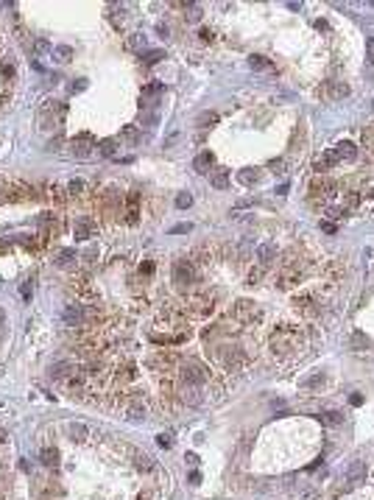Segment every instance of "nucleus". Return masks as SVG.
I'll use <instances>...</instances> for the list:
<instances>
[{"instance_id":"18","label":"nucleus","mask_w":374,"mask_h":500,"mask_svg":"<svg viewBox=\"0 0 374 500\" xmlns=\"http://www.w3.org/2000/svg\"><path fill=\"white\" fill-rule=\"evenodd\" d=\"M335 154H338V162L344 159V162H352V159L357 157V148H355V143H338V148H335Z\"/></svg>"},{"instance_id":"42","label":"nucleus","mask_w":374,"mask_h":500,"mask_svg":"<svg viewBox=\"0 0 374 500\" xmlns=\"http://www.w3.org/2000/svg\"><path fill=\"white\" fill-rule=\"evenodd\" d=\"M61 143H65L61 137H53V140L48 143V151H59V148H61Z\"/></svg>"},{"instance_id":"30","label":"nucleus","mask_w":374,"mask_h":500,"mask_svg":"<svg viewBox=\"0 0 374 500\" xmlns=\"http://www.w3.org/2000/svg\"><path fill=\"white\" fill-rule=\"evenodd\" d=\"M248 67H252V70H271V62L263 59V56H252V59H248Z\"/></svg>"},{"instance_id":"14","label":"nucleus","mask_w":374,"mask_h":500,"mask_svg":"<svg viewBox=\"0 0 374 500\" xmlns=\"http://www.w3.org/2000/svg\"><path fill=\"white\" fill-rule=\"evenodd\" d=\"M277 254L279 252H277V246H274V243H260V246H257V263L266 268L271 260H277Z\"/></svg>"},{"instance_id":"40","label":"nucleus","mask_w":374,"mask_h":500,"mask_svg":"<svg viewBox=\"0 0 374 500\" xmlns=\"http://www.w3.org/2000/svg\"><path fill=\"white\" fill-rule=\"evenodd\" d=\"M363 143H366L368 148H374V129H366V132H363Z\"/></svg>"},{"instance_id":"19","label":"nucleus","mask_w":374,"mask_h":500,"mask_svg":"<svg viewBox=\"0 0 374 500\" xmlns=\"http://www.w3.org/2000/svg\"><path fill=\"white\" fill-rule=\"evenodd\" d=\"M140 193H137V190H132V193H129V204H126V221L129 224H134V221H137V210H140Z\"/></svg>"},{"instance_id":"5","label":"nucleus","mask_w":374,"mask_h":500,"mask_svg":"<svg viewBox=\"0 0 374 500\" xmlns=\"http://www.w3.org/2000/svg\"><path fill=\"white\" fill-rule=\"evenodd\" d=\"M65 112H67L65 103H59V101H45L42 109H39V126H42V129H50L53 123H61V121H65Z\"/></svg>"},{"instance_id":"29","label":"nucleus","mask_w":374,"mask_h":500,"mask_svg":"<svg viewBox=\"0 0 374 500\" xmlns=\"http://www.w3.org/2000/svg\"><path fill=\"white\" fill-rule=\"evenodd\" d=\"M98 151H101L103 157H115V151H117V140H101Z\"/></svg>"},{"instance_id":"12","label":"nucleus","mask_w":374,"mask_h":500,"mask_svg":"<svg viewBox=\"0 0 374 500\" xmlns=\"http://www.w3.org/2000/svg\"><path fill=\"white\" fill-rule=\"evenodd\" d=\"M65 321L70 327H81V324H87V310L81 305H67V310H65Z\"/></svg>"},{"instance_id":"3","label":"nucleus","mask_w":374,"mask_h":500,"mask_svg":"<svg viewBox=\"0 0 374 500\" xmlns=\"http://www.w3.org/2000/svg\"><path fill=\"white\" fill-rule=\"evenodd\" d=\"M193 283H196V265H193V260L179 257L173 263V285L179 291H184V288H190Z\"/></svg>"},{"instance_id":"36","label":"nucleus","mask_w":374,"mask_h":500,"mask_svg":"<svg viewBox=\"0 0 374 500\" xmlns=\"http://www.w3.org/2000/svg\"><path fill=\"white\" fill-rule=\"evenodd\" d=\"M260 277H263V265H257V268H252V271H248V280H246V283H248V285H257Z\"/></svg>"},{"instance_id":"35","label":"nucleus","mask_w":374,"mask_h":500,"mask_svg":"<svg viewBox=\"0 0 374 500\" xmlns=\"http://www.w3.org/2000/svg\"><path fill=\"white\" fill-rule=\"evenodd\" d=\"M190 204H193V196H190V193H179V196H176V207H179V210H187Z\"/></svg>"},{"instance_id":"50","label":"nucleus","mask_w":374,"mask_h":500,"mask_svg":"<svg viewBox=\"0 0 374 500\" xmlns=\"http://www.w3.org/2000/svg\"><path fill=\"white\" fill-rule=\"evenodd\" d=\"M316 28H319V31H327L330 25H327V20H316Z\"/></svg>"},{"instance_id":"2","label":"nucleus","mask_w":374,"mask_h":500,"mask_svg":"<svg viewBox=\"0 0 374 500\" xmlns=\"http://www.w3.org/2000/svg\"><path fill=\"white\" fill-rule=\"evenodd\" d=\"M232 319H235L237 324H252V321L263 319V307L254 305L252 299H237L235 305H232Z\"/></svg>"},{"instance_id":"8","label":"nucleus","mask_w":374,"mask_h":500,"mask_svg":"<svg viewBox=\"0 0 374 500\" xmlns=\"http://www.w3.org/2000/svg\"><path fill=\"white\" fill-rule=\"evenodd\" d=\"M120 210H123V201H120L117 187H106L103 190V212H106V218H115Z\"/></svg>"},{"instance_id":"21","label":"nucleus","mask_w":374,"mask_h":500,"mask_svg":"<svg viewBox=\"0 0 374 500\" xmlns=\"http://www.w3.org/2000/svg\"><path fill=\"white\" fill-rule=\"evenodd\" d=\"M319 419L324 422V425H330V428H335V425H341V422H344V414H341V411H335V408H330V411H321Z\"/></svg>"},{"instance_id":"32","label":"nucleus","mask_w":374,"mask_h":500,"mask_svg":"<svg viewBox=\"0 0 374 500\" xmlns=\"http://www.w3.org/2000/svg\"><path fill=\"white\" fill-rule=\"evenodd\" d=\"M215 121H218V112H201V115H199V121H196V123H199V126L204 129V126H212Z\"/></svg>"},{"instance_id":"39","label":"nucleus","mask_w":374,"mask_h":500,"mask_svg":"<svg viewBox=\"0 0 374 500\" xmlns=\"http://www.w3.org/2000/svg\"><path fill=\"white\" fill-rule=\"evenodd\" d=\"M31 291H34V285H31V283H23V285H20V294H23L25 302L31 299Z\"/></svg>"},{"instance_id":"11","label":"nucleus","mask_w":374,"mask_h":500,"mask_svg":"<svg viewBox=\"0 0 374 500\" xmlns=\"http://www.w3.org/2000/svg\"><path fill=\"white\" fill-rule=\"evenodd\" d=\"M321 95H324L327 101H338V98L349 95V87H346L344 81H327V84L321 87Z\"/></svg>"},{"instance_id":"16","label":"nucleus","mask_w":374,"mask_h":500,"mask_svg":"<svg viewBox=\"0 0 374 500\" xmlns=\"http://www.w3.org/2000/svg\"><path fill=\"white\" fill-rule=\"evenodd\" d=\"M210 179H212V187H215V190H226V187H229V171L226 168H212Z\"/></svg>"},{"instance_id":"41","label":"nucleus","mask_w":374,"mask_h":500,"mask_svg":"<svg viewBox=\"0 0 374 500\" xmlns=\"http://www.w3.org/2000/svg\"><path fill=\"white\" fill-rule=\"evenodd\" d=\"M159 59H162V50H151V53L145 56V62H148V65H154V62H159Z\"/></svg>"},{"instance_id":"45","label":"nucleus","mask_w":374,"mask_h":500,"mask_svg":"<svg viewBox=\"0 0 374 500\" xmlns=\"http://www.w3.org/2000/svg\"><path fill=\"white\" fill-rule=\"evenodd\" d=\"M271 171H274V174H282V171H285V162H282V159H274V162H271Z\"/></svg>"},{"instance_id":"51","label":"nucleus","mask_w":374,"mask_h":500,"mask_svg":"<svg viewBox=\"0 0 374 500\" xmlns=\"http://www.w3.org/2000/svg\"><path fill=\"white\" fill-rule=\"evenodd\" d=\"M95 254H98V252H95V249H90V252H87V254H84V260H87V263H92V260H95Z\"/></svg>"},{"instance_id":"28","label":"nucleus","mask_w":374,"mask_h":500,"mask_svg":"<svg viewBox=\"0 0 374 500\" xmlns=\"http://www.w3.org/2000/svg\"><path fill=\"white\" fill-rule=\"evenodd\" d=\"M327 386V374H313V377H310V380H304V386L302 388H324Z\"/></svg>"},{"instance_id":"13","label":"nucleus","mask_w":374,"mask_h":500,"mask_svg":"<svg viewBox=\"0 0 374 500\" xmlns=\"http://www.w3.org/2000/svg\"><path fill=\"white\" fill-rule=\"evenodd\" d=\"M366 472L368 470H366V464H363V461H352V467L346 470V486H357V483L366 478Z\"/></svg>"},{"instance_id":"6","label":"nucleus","mask_w":374,"mask_h":500,"mask_svg":"<svg viewBox=\"0 0 374 500\" xmlns=\"http://www.w3.org/2000/svg\"><path fill=\"white\" fill-rule=\"evenodd\" d=\"M293 310L302 319H316V316L321 313V299L313 294H302V296H296L293 299Z\"/></svg>"},{"instance_id":"10","label":"nucleus","mask_w":374,"mask_h":500,"mask_svg":"<svg viewBox=\"0 0 374 500\" xmlns=\"http://www.w3.org/2000/svg\"><path fill=\"white\" fill-rule=\"evenodd\" d=\"M73 235H76V241H87V238L95 235V221L92 218H76V224H73Z\"/></svg>"},{"instance_id":"47","label":"nucleus","mask_w":374,"mask_h":500,"mask_svg":"<svg viewBox=\"0 0 374 500\" xmlns=\"http://www.w3.org/2000/svg\"><path fill=\"white\" fill-rule=\"evenodd\" d=\"M299 497H302V500H316V497H319V492H310V489H307V492H302Z\"/></svg>"},{"instance_id":"33","label":"nucleus","mask_w":374,"mask_h":500,"mask_svg":"<svg viewBox=\"0 0 374 500\" xmlns=\"http://www.w3.org/2000/svg\"><path fill=\"white\" fill-rule=\"evenodd\" d=\"M34 53H36V56H48V53H50L48 39H36V42H34Z\"/></svg>"},{"instance_id":"31","label":"nucleus","mask_w":374,"mask_h":500,"mask_svg":"<svg viewBox=\"0 0 374 500\" xmlns=\"http://www.w3.org/2000/svg\"><path fill=\"white\" fill-rule=\"evenodd\" d=\"M201 17H204V9L196 6V3H190V6H187V20H190V23H199Z\"/></svg>"},{"instance_id":"25","label":"nucleus","mask_w":374,"mask_h":500,"mask_svg":"<svg viewBox=\"0 0 374 500\" xmlns=\"http://www.w3.org/2000/svg\"><path fill=\"white\" fill-rule=\"evenodd\" d=\"M45 193H48V199L53 201L56 207L65 204V193H61V187H59V185H48V190H45Z\"/></svg>"},{"instance_id":"27","label":"nucleus","mask_w":374,"mask_h":500,"mask_svg":"<svg viewBox=\"0 0 374 500\" xmlns=\"http://www.w3.org/2000/svg\"><path fill=\"white\" fill-rule=\"evenodd\" d=\"M76 263V252L73 249H65V252H59V257H56V265H61V268H67V265Z\"/></svg>"},{"instance_id":"34","label":"nucleus","mask_w":374,"mask_h":500,"mask_svg":"<svg viewBox=\"0 0 374 500\" xmlns=\"http://www.w3.org/2000/svg\"><path fill=\"white\" fill-rule=\"evenodd\" d=\"M0 79H14V65L12 62H0Z\"/></svg>"},{"instance_id":"9","label":"nucleus","mask_w":374,"mask_h":500,"mask_svg":"<svg viewBox=\"0 0 374 500\" xmlns=\"http://www.w3.org/2000/svg\"><path fill=\"white\" fill-rule=\"evenodd\" d=\"M70 151H73V157H79V159H87L95 151V143H92L90 134H81V137H76L70 143Z\"/></svg>"},{"instance_id":"4","label":"nucleus","mask_w":374,"mask_h":500,"mask_svg":"<svg viewBox=\"0 0 374 500\" xmlns=\"http://www.w3.org/2000/svg\"><path fill=\"white\" fill-rule=\"evenodd\" d=\"M215 310V299L212 294H193L187 296V313L196 316V319H207V316Z\"/></svg>"},{"instance_id":"44","label":"nucleus","mask_w":374,"mask_h":500,"mask_svg":"<svg viewBox=\"0 0 374 500\" xmlns=\"http://www.w3.org/2000/svg\"><path fill=\"white\" fill-rule=\"evenodd\" d=\"M321 232H327V235H335L338 229H335V224H330V221H327V224H321Z\"/></svg>"},{"instance_id":"53","label":"nucleus","mask_w":374,"mask_h":500,"mask_svg":"<svg viewBox=\"0 0 374 500\" xmlns=\"http://www.w3.org/2000/svg\"><path fill=\"white\" fill-rule=\"evenodd\" d=\"M176 140H179V134H170V137H168V143H165V145L170 148V145H176Z\"/></svg>"},{"instance_id":"1","label":"nucleus","mask_w":374,"mask_h":500,"mask_svg":"<svg viewBox=\"0 0 374 500\" xmlns=\"http://www.w3.org/2000/svg\"><path fill=\"white\" fill-rule=\"evenodd\" d=\"M304 344H307V338H304L302 327L293 324V321H279L274 327L271 338H268V350L277 361H288V358L299 355L304 350Z\"/></svg>"},{"instance_id":"54","label":"nucleus","mask_w":374,"mask_h":500,"mask_svg":"<svg viewBox=\"0 0 374 500\" xmlns=\"http://www.w3.org/2000/svg\"><path fill=\"white\" fill-rule=\"evenodd\" d=\"M0 321H3V310H0Z\"/></svg>"},{"instance_id":"38","label":"nucleus","mask_w":374,"mask_h":500,"mask_svg":"<svg viewBox=\"0 0 374 500\" xmlns=\"http://www.w3.org/2000/svg\"><path fill=\"white\" fill-rule=\"evenodd\" d=\"M190 229H193V224H176L170 232H173V235H181V232H190Z\"/></svg>"},{"instance_id":"17","label":"nucleus","mask_w":374,"mask_h":500,"mask_svg":"<svg viewBox=\"0 0 374 500\" xmlns=\"http://www.w3.org/2000/svg\"><path fill=\"white\" fill-rule=\"evenodd\" d=\"M335 162H338V154H335V148H330V151H324V154L316 157V171H327V168H332Z\"/></svg>"},{"instance_id":"49","label":"nucleus","mask_w":374,"mask_h":500,"mask_svg":"<svg viewBox=\"0 0 374 500\" xmlns=\"http://www.w3.org/2000/svg\"><path fill=\"white\" fill-rule=\"evenodd\" d=\"M157 34H159V36H165V39H168V34H170V31H168V25H159V28H157Z\"/></svg>"},{"instance_id":"26","label":"nucleus","mask_w":374,"mask_h":500,"mask_svg":"<svg viewBox=\"0 0 374 500\" xmlns=\"http://www.w3.org/2000/svg\"><path fill=\"white\" fill-rule=\"evenodd\" d=\"M53 59L61 62V65H67V62L73 59V48H70V45H59V48L53 50Z\"/></svg>"},{"instance_id":"7","label":"nucleus","mask_w":374,"mask_h":500,"mask_svg":"<svg viewBox=\"0 0 374 500\" xmlns=\"http://www.w3.org/2000/svg\"><path fill=\"white\" fill-rule=\"evenodd\" d=\"M335 196V182L330 179H319L316 176L313 182H310V199L316 201V204H327V201Z\"/></svg>"},{"instance_id":"22","label":"nucleus","mask_w":374,"mask_h":500,"mask_svg":"<svg viewBox=\"0 0 374 500\" xmlns=\"http://www.w3.org/2000/svg\"><path fill=\"white\" fill-rule=\"evenodd\" d=\"M257 179H260V171L257 168H240V171H237V182H240V185H254Z\"/></svg>"},{"instance_id":"37","label":"nucleus","mask_w":374,"mask_h":500,"mask_svg":"<svg viewBox=\"0 0 374 500\" xmlns=\"http://www.w3.org/2000/svg\"><path fill=\"white\" fill-rule=\"evenodd\" d=\"M366 59H368V65H374V36L366 39Z\"/></svg>"},{"instance_id":"23","label":"nucleus","mask_w":374,"mask_h":500,"mask_svg":"<svg viewBox=\"0 0 374 500\" xmlns=\"http://www.w3.org/2000/svg\"><path fill=\"white\" fill-rule=\"evenodd\" d=\"M87 193V182L84 179H70V185H67V196H73V199H79V196Z\"/></svg>"},{"instance_id":"52","label":"nucleus","mask_w":374,"mask_h":500,"mask_svg":"<svg viewBox=\"0 0 374 500\" xmlns=\"http://www.w3.org/2000/svg\"><path fill=\"white\" fill-rule=\"evenodd\" d=\"M201 39H212V31L210 28H201Z\"/></svg>"},{"instance_id":"24","label":"nucleus","mask_w":374,"mask_h":500,"mask_svg":"<svg viewBox=\"0 0 374 500\" xmlns=\"http://www.w3.org/2000/svg\"><path fill=\"white\" fill-rule=\"evenodd\" d=\"M120 137L126 140V143H140V140H143V132H140L137 126H123L120 129Z\"/></svg>"},{"instance_id":"43","label":"nucleus","mask_w":374,"mask_h":500,"mask_svg":"<svg viewBox=\"0 0 374 500\" xmlns=\"http://www.w3.org/2000/svg\"><path fill=\"white\" fill-rule=\"evenodd\" d=\"M70 90H73V92H81V90H87V81H84V79H81V81H73V84H70Z\"/></svg>"},{"instance_id":"48","label":"nucleus","mask_w":374,"mask_h":500,"mask_svg":"<svg viewBox=\"0 0 374 500\" xmlns=\"http://www.w3.org/2000/svg\"><path fill=\"white\" fill-rule=\"evenodd\" d=\"M143 271L151 274V271H154V263H143V265H140V274H143Z\"/></svg>"},{"instance_id":"46","label":"nucleus","mask_w":374,"mask_h":500,"mask_svg":"<svg viewBox=\"0 0 374 500\" xmlns=\"http://www.w3.org/2000/svg\"><path fill=\"white\" fill-rule=\"evenodd\" d=\"M327 212H330V218H341V215H344V210H341V207H327Z\"/></svg>"},{"instance_id":"15","label":"nucleus","mask_w":374,"mask_h":500,"mask_svg":"<svg viewBox=\"0 0 374 500\" xmlns=\"http://www.w3.org/2000/svg\"><path fill=\"white\" fill-rule=\"evenodd\" d=\"M212 162H215L212 151H201L199 157L193 159V168L199 171V174H210V171H212Z\"/></svg>"},{"instance_id":"20","label":"nucleus","mask_w":374,"mask_h":500,"mask_svg":"<svg viewBox=\"0 0 374 500\" xmlns=\"http://www.w3.org/2000/svg\"><path fill=\"white\" fill-rule=\"evenodd\" d=\"M145 48V34H129L126 36V50H132V53H140V50Z\"/></svg>"}]
</instances>
